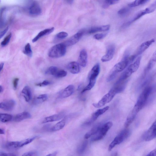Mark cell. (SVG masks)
<instances>
[{
	"mask_svg": "<svg viewBox=\"0 0 156 156\" xmlns=\"http://www.w3.org/2000/svg\"><path fill=\"white\" fill-rule=\"evenodd\" d=\"M129 11V9L127 7H124L118 12V14L121 16H124L127 14Z\"/></svg>",
	"mask_w": 156,
	"mask_h": 156,
	"instance_id": "obj_40",
	"label": "cell"
},
{
	"mask_svg": "<svg viewBox=\"0 0 156 156\" xmlns=\"http://www.w3.org/2000/svg\"><path fill=\"white\" fill-rule=\"evenodd\" d=\"M11 36L12 34L10 33L5 37L1 43V45L2 46H5L8 44L11 37Z\"/></svg>",
	"mask_w": 156,
	"mask_h": 156,
	"instance_id": "obj_41",
	"label": "cell"
},
{
	"mask_svg": "<svg viewBox=\"0 0 156 156\" xmlns=\"http://www.w3.org/2000/svg\"><path fill=\"white\" fill-rule=\"evenodd\" d=\"M141 58V56H138L134 62L129 65L127 68L132 73L136 71L138 69L140 65Z\"/></svg>",
	"mask_w": 156,
	"mask_h": 156,
	"instance_id": "obj_25",
	"label": "cell"
},
{
	"mask_svg": "<svg viewBox=\"0 0 156 156\" xmlns=\"http://www.w3.org/2000/svg\"><path fill=\"white\" fill-rule=\"evenodd\" d=\"M119 1L115 0H105L103 1L102 7L104 8H107L110 5L116 4Z\"/></svg>",
	"mask_w": 156,
	"mask_h": 156,
	"instance_id": "obj_36",
	"label": "cell"
},
{
	"mask_svg": "<svg viewBox=\"0 0 156 156\" xmlns=\"http://www.w3.org/2000/svg\"><path fill=\"white\" fill-rule=\"evenodd\" d=\"M127 80H118L112 88L115 92L116 94L123 91L126 87Z\"/></svg>",
	"mask_w": 156,
	"mask_h": 156,
	"instance_id": "obj_14",
	"label": "cell"
},
{
	"mask_svg": "<svg viewBox=\"0 0 156 156\" xmlns=\"http://www.w3.org/2000/svg\"><path fill=\"white\" fill-rule=\"evenodd\" d=\"M116 94L114 90L111 89L98 102L94 103L92 105L96 108H101L113 99Z\"/></svg>",
	"mask_w": 156,
	"mask_h": 156,
	"instance_id": "obj_7",
	"label": "cell"
},
{
	"mask_svg": "<svg viewBox=\"0 0 156 156\" xmlns=\"http://www.w3.org/2000/svg\"><path fill=\"white\" fill-rule=\"evenodd\" d=\"M154 41L155 40L153 38L142 43L137 48L135 55L137 56L143 53Z\"/></svg>",
	"mask_w": 156,
	"mask_h": 156,
	"instance_id": "obj_17",
	"label": "cell"
},
{
	"mask_svg": "<svg viewBox=\"0 0 156 156\" xmlns=\"http://www.w3.org/2000/svg\"><path fill=\"white\" fill-rule=\"evenodd\" d=\"M107 35V33L97 34L94 35V37L97 40H100L104 38Z\"/></svg>",
	"mask_w": 156,
	"mask_h": 156,
	"instance_id": "obj_43",
	"label": "cell"
},
{
	"mask_svg": "<svg viewBox=\"0 0 156 156\" xmlns=\"http://www.w3.org/2000/svg\"><path fill=\"white\" fill-rule=\"evenodd\" d=\"M101 126L100 125H98L94 127L85 134L84 136V138L85 139H87L95 134L99 130Z\"/></svg>",
	"mask_w": 156,
	"mask_h": 156,
	"instance_id": "obj_29",
	"label": "cell"
},
{
	"mask_svg": "<svg viewBox=\"0 0 156 156\" xmlns=\"http://www.w3.org/2000/svg\"><path fill=\"white\" fill-rule=\"evenodd\" d=\"M67 68L70 72L73 74H77L80 71L79 65L76 62H72L69 63L68 65Z\"/></svg>",
	"mask_w": 156,
	"mask_h": 156,
	"instance_id": "obj_22",
	"label": "cell"
},
{
	"mask_svg": "<svg viewBox=\"0 0 156 156\" xmlns=\"http://www.w3.org/2000/svg\"><path fill=\"white\" fill-rule=\"evenodd\" d=\"M135 55L129 56L125 55L122 61L116 64L110 72L116 74L123 70L130 63L133 61L136 57Z\"/></svg>",
	"mask_w": 156,
	"mask_h": 156,
	"instance_id": "obj_1",
	"label": "cell"
},
{
	"mask_svg": "<svg viewBox=\"0 0 156 156\" xmlns=\"http://www.w3.org/2000/svg\"><path fill=\"white\" fill-rule=\"evenodd\" d=\"M57 154V151H55L45 156H56Z\"/></svg>",
	"mask_w": 156,
	"mask_h": 156,
	"instance_id": "obj_50",
	"label": "cell"
},
{
	"mask_svg": "<svg viewBox=\"0 0 156 156\" xmlns=\"http://www.w3.org/2000/svg\"><path fill=\"white\" fill-rule=\"evenodd\" d=\"M115 51V47L114 44L108 45L107 47L106 54L101 58V61L105 62L111 60L114 56Z\"/></svg>",
	"mask_w": 156,
	"mask_h": 156,
	"instance_id": "obj_11",
	"label": "cell"
},
{
	"mask_svg": "<svg viewBox=\"0 0 156 156\" xmlns=\"http://www.w3.org/2000/svg\"><path fill=\"white\" fill-rule=\"evenodd\" d=\"M112 125V122L109 121L101 125L97 133L92 136L91 141L92 142L96 141L103 139Z\"/></svg>",
	"mask_w": 156,
	"mask_h": 156,
	"instance_id": "obj_5",
	"label": "cell"
},
{
	"mask_svg": "<svg viewBox=\"0 0 156 156\" xmlns=\"http://www.w3.org/2000/svg\"><path fill=\"white\" fill-rule=\"evenodd\" d=\"M156 53L155 51L153 53L151 58L149 61L146 68L145 69L144 74L146 75L153 67L156 62Z\"/></svg>",
	"mask_w": 156,
	"mask_h": 156,
	"instance_id": "obj_26",
	"label": "cell"
},
{
	"mask_svg": "<svg viewBox=\"0 0 156 156\" xmlns=\"http://www.w3.org/2000/svg\"><path fill=\"white\" fill-rule=\"evenodd\" d=\"M67 74V72L65 70L63 69H58L54 76L55 77L60 78L66 76Z\"/></svg>",
	"mask_w": 156,
	"mask_h": 156,
	"instance_id": "obj_39",
	"label": "cell"
},
{
	"mask_svg": "<svg viewBox=\"0 0 156 156\" xmlns=\"http://www.w3.org/2000/svg\"><path fill=\"white\" fill-rule=\"evenodd\" d=\"M0 156H17L15 154L11 153H0Z\"/></svg>",
	"mask_w": 156,
	"mask_h": 156,
	"instance_id": "obj_48",
	"label": "cell"
},
{
	"mask_svg": "<svg viewBox=\"0 0 156 156\" xmlns=\"http://www.w3.org/2000/svg\"><path fill=\"white\" fill-rule=\"evenodd\" d=\"M139 111V110L134 105L126 118L124 124L125 127H128L131 124Z\"/></svg>",
	"mask_w": 156,
	"mask_h": 156,
	"instance_id": "obj_13",
	"label": "cell"
},
{
	"mask_svg": "<svg viewBox=\"0 0 156 156\" xmlns=\"http://www.w3.org/2000/svg\"><path fill=\"white\" fill-rule=\"evenodd\" d=\"M15 104L13 100H9L0 103V108L6 111H11L14 108Z\"/></svg>",
	"mask_w": 156,
	"mask_h": 156,
	"instance_id": "obj_15",
	"label": "cell"
},
{
	"mask_svg": "<svg viewBox=\"0 0 156 156\" xmlns=\"http://www.w3.org/2000/svg\"><path fill=\"white\" fill-rule=\"evenodd\" d=\"M48 95L46 94L40 95L36 97L34 99V102L35 103L38 104L45 101L48 99Z\"/></svg>",
	"mask_w": 156,
	"mask_h": 156,
	"instance_id": "obj_34",
	"label": "cell"
},
{
	"mask_svg": "<svg viewBox=\"0 0 156 156\" xmlns=\"http://www.w3.org/2000/svg\"><path fill=\"white\" fill-rule=\"evenodd\" d=\"M148 1V0H136L129 3L128 6L129 7H135L144 4Z\"/></svg>",
	"mask_w": 156,
	"mask_h": 156,
	"instance_id": "obj_33",
	"label": "cell"
},
{
	"mask_svg": "<svg viewBox=\"0 0 156 156\" xmlns=\"http://www.w3.org/2000/svg\"><path fill=\"white\" fill-rule=\"evenodd\" d=\"M156 123L155 121L144 133L143 138L145 141H149L156 137Z\"/></svg>",
	"mask_w": 156,
	"mask_h": 156,
	"instance_id": "obj_10",
	"label": "cell"
},
{
	"mask_svg": "<svg viewBox=\"0 0 156 156\" xmlns=\"http://www.w3.org/2000/svg\"><path fill=\"white\" fill-rule=\"evenodd\" d=\"M87 51L85 49L81 50L80 52L79 58L78 63L81 66L85 67L87 63Z\"/></svg>",
	"mask_w": 156,
	"mask_h": 156,
	"instance_id": "obj_20",
	"label": "cell"
},
{
	"mask_svg": "<svg viewBox=\"0 0 156 156\" xmlns=\"http://www.w3.org/2000/svg\"><path fill=\"white\" fill-rule=\"evenodd\" d=\"M19 80V79L18 78H15L13 80V87L14 89L15 90L17 88Z\"/></svg>",
	"mask_w": 156,
	"mask_h": 156,
	"instance_id": "obj_45",
	"label": "cell"
},
{
	"mask_svg": "<svg viewBox=\"0 0 156 156\" xmlns=\"http://www.w3.org/2000/svg\"><path fill=\"white\" fill-rule=\"evenodd\" d=\"M65 115L64 112H61L58 113L45 118L42 121V123H44L60 120L63 118Z\"/></svg>",
	"mask_w": 156,
	"mask_h": 156,
	"instance_id": "obj_16",
	"label": "cell"
},
{
	"mask_svg": "<svg viewBox=\"0 0 156 156\" xmlns=\"http://www.w3.org/2000/svg\"><path fill=\"white\" fill-rule=\"evenodd\" d=\"M35 154L34 151H29L24 153L22 156H34Z\"/></svg>",
	"mask_w": 156,
	"mask_h": 156,
	"instance_id": "obj_47",
	"label": "cell"
},
{
	"mask_svg": "<svg viewBox=\"0 0 156 156\" xmlns=\"http://www.w3.org/2000/svg\"><path fill=\"white\" fill-rule=\"evenodd\" d=\"M31 115L29 112H24L16 115L14 118V120L16 122H19L25 119L30 118Z\"/></svg>",
	"mask_w": 156,
	"mask_h": 156,
	"instance_id": "obj_23",
	"label": "cell"
},
{
	"mask_svg": "<svg viewBox=\"0 0 156 156\" xmlns=\"http://www.w3.org/2000/svg\"><path fill=\"white\" fill-rule=\"evenodd\" d=\"M84 32L83 30L78 32L63 43L66 46H70L76 44L81 38Z\"/></svg>",
	"mask_w": 156,
	"mask_h": 156,
	"instance_id": "obj_12",
	"label": "cell"
},
{
	"mask_svg": "<svg viewBox=\"0 0 156 156\" xmlns=\"http://www.w3.org/2000/svg\"><path fill=\"white\" fill-rule=\"evenodd\" d=\"M9 30V27H7L3 30L0 31V39L6 34Z\"/></svg>",
	"mask_w": 156,
	"mask_h": 156,
	"instance_id": "obj_46",
	"label": "cell"
},
{
	"mask_svg": "<svg viewBox=\"0 0 156 156\" xmlns=\"http://www.w3.org/2000/svg\"><path fill=\"white\" fill-rule=\"evenodd\" d=\"M152 91L151 87H146L139 97L135 106L140 111L145 105Z\"/></svg>",
	"mask_w": 156,
	"mask_h": 156,
	"instance_id": "obj_3",
	"label": "cell"
},
{
	"mask_svg": "<svg viewBox=\"0 0 156 156\" xmlns=\"http://www.w3.org/2000/svg\"><path fill=\"white\" fill-rule=\"evenodd\" d=\"M23 52L25 54L28 56L30 57L32 56V51L30 45L29 43H28L26 45Z\"/></svg>",
	"mask_w": 156,
	"mask_h": 156,
	"instance_id": "obj_37",
	"label": "cell"
},
{
	"mask_svg": "<svg viewBox=\"0 0 156 156\" xmlns=\"http://www.w3.org/2000/svg\"><path fill=\"white\" fill-rule=\"evenodd\" d=\"M37 136H35L32 137L27 138L22 141H19V147H21L30 144L36 139Z\"/></svg>",
	"mask_w": 156,
	"mask_h": 156,
	"instance_id": "obj_35",
	"label": "cell"
},
{
	"mask_svg": "<svg viewBox=\"0 0 156 156\" xmlns=\"http://www.w3.org/2000/svg\"><path fill=\"white\" fill-rule=\"evenodd\" d=\"M51 82L50 81L46 80H44L41 83L36 84V85L39 87H42L47 86L51 84Z\"/></svg>",
	"mask_w": 156,
	"mask_h": 156,
	"instance_id": "obj_44",
	"label": "cell"
},
{
	"mask_svg": "<svg viewBox=\"0 0 156 156\" xmlns=\"http://www.w3.org/2000/svg\"><path fill=\"white\" fill-rule=\"evenodd\" d=\"M30 14L33 16H37L41 12V8L38 3L33 2L29 8Z\"/></svg>",
	"mask_w": 156,
	"mask_h": 156,
	"instance_id": "obj_18",
	"label": "cell"
},
{
	"mask_svg": "<svg viewBox=\"0 0 156 156\" xmlns=\"http://www.w3.org/2000/svg\"><path fill=\"white\" fill-rule=\"evenodd\" d=\"M109 108V107L107 106L102 108L99 109L97 110L92 115L91 117L83 124V126L89 125L95 121L101 115L103 114Z\"/></svg>",
	"mask_w": 156,
	"mask_h": 156,
	"instance_id": "obj_8",
	"label": "cell"
},
{
	"mask_svg": "<svg viewBox=\"0 0 156 156\" xmlns=\"http://www.w3.org/2000/svg\"><path fill=\"white\" fill-rule=\"evenodd\" d=\"M13 119L12 116L6 113H0V121L3 122L11 121Z\"/></svg>",
	"mask_w": 156,
	"mask_h": 156,
	"instance_id": "obj_30",
	"label": "cell"
},
{
	"mask_svg": "<svg viewBox=\"0 0 156 156\" xmlns=\"http://www.w3.org/2000/svg\"><path fill=\"white\" fill-rule=\"evenodd\" d=\"M22 93L26 101L29 102L31 99L32 93L31 89L28 86H25L22 91Z\"/></svg>",
	"mask_w": 156,
	"mask_h": 156,
	"instance_id": "obj_27",
	"label": "cell"
},
{
	"mask_svg": "<svg viewBox=\"0 0 156 156\" xmlns=\"http://www.w3.org/2000/svg\"><path fill=\"white\" fill-rule=\"evenodd\" d=\"M3 91V87H2L0 85V93H1Z\"/></svg>",
	"mask_w": 156,
	"mask_h": 156,
	"instance_id": "obj_54",
	"label": "cell"
},
{
	"mask_svg": "<svg viewBox=\"0 0 156 156\" xmlns=\"http://www.w3.org/2000/svg\"><path fill=\"white\" fill-rule=\"evenodd\" d=\"M156 150L154 149L150 152L146 156H156Z\"/></svg>",
	"mask_w": 156,
	"mask_h": 156,
	"instance_id": "obj_49",
	"label": "cell"
},
{
	"mask_svg": "<svg viewBox=\"0 0 156 156\" xmlns=\"http://www.w3.org/2000/svg\"><path fill=\"white\" fill-rule=\"evenodd\" d=\"M66 122L65 119H63L51 128L50 129V131L52 132H54L61 129L65 126L66 124Z\"/></svg>",
	"mask_w": 156,
	"mask_h": 156,
	"instance_id": "obj_28",
	"label": "cell"
},
{
	"mask_svg": "<svg viewBox=\"0 0 156 156\" xmlns=\"http://www.w3.org/2000/svg\"></svg>",
	"mask_w": 156,
	"mask_h": 156,
	"instance_id": "obj_55",
	"label": "cell"
},
{
	"mask_svg": "<svg viewBox=\"0 0 156 156\" xmlns=\"http://www.w3.org/2000/svg\"><path fill=\"white\" fill-rule=\"evenodd\" d=\"M4 63L3 62H2L0 64V74L1 71L2 69L4 66Z\"/></svg>",
	"mask_w": 156,
	"mask_h": 156,
	"instance_id": "obj_51",
	"label": "cell"
},
{
	"mask_svg": "<svg viewBox=\"0 0 156 156\" xmlns=\"http://www.w3.org/2000/svg\"><path fill=\"white\" fill-rule=\"evenodd\" d=\"M74 87L73 85H70L65 88L59 94L60 98H65L71 96L73 93Z\"/></svg>",
	"mask_w": 156,
	"mask_h": 156,
	"instance_id": "obj_19",
	"label": "cell"
},
{
	"mask_svg": "<svg viewBox=\"0 0 156 156\" xmlns=\"http://www.w3.org/2000/svg\"><path fill=\"white\" fill-rule=\"evenodd\" d=\"M88 144V141L85 140L79 145L77 149V152L79 154L83 153L86 150Z\"/></svg>",
	"mask_w": 156,
	"mask_h": 156,
	"instance_id": "obj_31",
	"label": "cell"
},
{
	"mask_svg": "<svg viewBox=\"0 0 156 156\" xmlns=\"http://www.w3.org/2000/svg\"><path fill=\"white\" fill-rule=\"evenodd\" d=\"M58 69L55 66H51L48 68L46 71L45 74L52 75L53 76L55 74Z\"/></svg>",
	"mask_w": 156,
	"mask_h": 156,
	"instance_id": "obj_38",
	"label": "cell"
},
{
	"mask_svg": "<svg viewBox=\"0 0 156 156\" xmlns=\"http://www.w3.org/2000/svg\"><path fill=\"white\" fill-rule=\"evenodd\" d=\"M66 2L69 4H71L73 3V0H67V1H66Z\"/></svg>",
	"mask_w": 156,
	"mask_h": 156,
	"instance_id": "obj_53",
	"label": "cell"
},
{
	"mask_svg": "<svg viewBox=\"0 0 156 156\" xmlns=\"http://www.w3.org/2000/svg\"><path fill=\"white\" fill-rule=\"evenodd\" d=\"M130 134L129 130L127 129L123 130L115 138L110 144L108 150L111 151L116 145L120 144L126 140Z\"/></svg>",
	"mask_w": 156,
	"mask_h": 156,
	"instance_id": "obj_6",
	"label": "cell"
},
{
	"mask_svg": "<svg viewBox=\"0 0 156 156\" xmlns=\"http://www.w3.org/2000/svg\"><path fill=\"white\" fill-rule=\"evenodd\" d=\"M5 147L9 149H15L19 147V141H10L7 143Z\"/></svg>",
	"mask_w": 156,
	"mask_h": 156,
	"instance_id": "obj_32",
	"label": "cell"
},
{
	"mask_svg": "<svg viewBox=\"0 0 156 156\" xmlns=\"http://www.w3.org/2000/svg\"><path fill=\"white\" fill-rule=\"evenodd\" d=\"M54 28L53 27L48 28L40 31L32 40L33 42H35L37 41L41 37L52 33L54 30Z\"/></svg>",
	"mask_w": 156,
	"mask_h": 156,
	"instance_id": "obj_24",
	"label": "cell"
},
{
	"mask_svg": "<svg viewBox=\"0 0 156 156\" xmlns=\"http://www.w3.org/2000/svg\"><path fill=\"white\" fill-rule=\"evenodd\" d=\"M100 65L99 63H97L93 67L89 74V83L95 85L97 78L100 73Z\"/></svg>",
	"mask_w": 156,
	"mask_h": 156,
	"instance_id": "obj_9",
	"label": "cell"
},
{
	"mask_svg": "<svg viewBox=\"0 0 156 156\" xmlns=\"http://www.w3.org/2000/svg\"><path fill=\"white\" fill-rule=\"evenodd\" d=\"M156 8V1H155L149 6L137 13L130 20L123 25L125 27L129 26L133 22L137 20L144 15L154 12Z\"/></svg>",
	"mask_w": 156,
	"mask_h": 156,
	"instance_id": "obj_4",
	"label": "cell"
},
{
	"mask_svg": "<svg viewBox=\"0 0 156 156\" xmlns=\"http://www.w3.org/2000/svg\"><path fill=\"white\" fill-rule=\"evenodd\" d=\"M66 52V46L63 43H60L52 47L48 52V56L52 58H58L63 56Z\"/></svg>",
	"mask_w": 156,
	"mask_h": 156,
	"instance_id": "obj_2",
	"label": "cell"
},
{
	"mask_svg": "<svg viewBox=\"0 0 156 156\" xmlns=\"http://www.w3.org/2000/svg\"><path fill=\"white\" fill-rule=\"evenodd\" d=\"M68 35V34L66 32L62 31L57 34L56 35V37L59 39H63L65 38Z\"/></svg>",
	"mask_w": 156,
	"mask_h": 156,
	"instance_id": "obj_42",
	"label": "cell"
},
{
	"mask_svg": "<svg viewBox=\"0 0 156 156\" xmlns=\"http://www.w3.org/2000/svg\"><path fill=\"white\" fill-rule=\"evenodd\" d=\"M5 133V132L4 130L0 128V134H4Z\"/></svg>",
	"mask_w": 156,
	"mask_h": 156,
	"instance_id": "obj_52",
	"label": "cell"
},
{
	"mask_svg": "<svg viewBox=\"0 0 156 156\" xmlns=\"http://www.w3.org/2000/svg\"><path fill=\"white\" fill-rule=\"evenodd\" d=\"M110 26L108 25L91 27L87 31L89 34H93L98 32L105 31L109 30Z\"/></svg>",
	"mask_w": 156,
	"mask_h": 156,
	"instance_id": "obj_21",
	"label": "cell"
}]
</instances>
